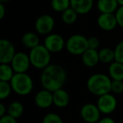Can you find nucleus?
Returning <instances> with one entry per match:
<instances>
[{"instance_id":"obj_29","label":"nucleus","mask_w":123,"mask_h":123,"mask_svg":"<svg viewBox=\"0 0 123 123\" xmlns=\"http://www.w3.org/2000/svg\"><path fill=\"white\" fill-rule=\"evenodd\" d=\"M88 44H89V48L97 50L99 47L100 42H99V40L97 37L92 36V37H89L88 39Z\"/></svg>"},{"instance_id":"obj_25","label":"nucleus","mask_w":123,"mask_h":123,"mask_svg":"<svg viewBox=\"0 0 123 123\" xmlns=\"http://www.w3.org/2000/svg\"><path fill=\"white\" fill-rule=\"evenodd\" d=\"M13 89L10 83L0 81V99L4 100V99H7L10 95Z\"/></svg>"},{"instance_id":"obj_20","label":"nucleus","mask_w":123,"mask_h":123,"mask_svg":"<svg viewBox=\"0 0 123 123\" xmlns=\"http://www.w3.org/2000/svg\"><path fill=\"white\" fill-rule=\"evenodd\" d=\"M99 62L105 64H111L115 61V51L110 47H103L99 51Z\"/></svg>"},{"instance_id":"obj_16","label":"nucleus","mask_w":123,"mask_h":123,"mask_svg":"<svg viewBox=\"0 0 123 123\" xmlns=\"http://www.w3.org/2000/svg\"><path fill=\"white\" fill-rule=\"evenodd\" d=\"M96 6L100 14H115L119 8L116 0H98Z\"/></svg>"},{"instance_id":"obj_13","label":"nucleus","mask_w":123,"mask_h":123,"mask_svg":"<svg viewBox=\"0 0 123 123\" xmlns=\"http://www.w3.org/2000/svg\"><path fill=\"white\" fill-rule=\"evenodd\" d=\"M97 25L105 31H111L118 25L115 14H100L97 19Z\"/></svg>"},{"instance_id":"obj_4","label":"nucleus","mask_w":123,"mask_h":123,"mask_svg":"<svg viewBox=\"0 0 123 123\" xmlns=\"http://www.w3.org/2000/svg\"><path fill=\"white\" fill-rule=\"evenodd\" d=\"M9 83L11 84L13 91L21 96L30 94L34 88V82L32 78L26 73L15 74Z\"/></svg>"},{"instance_id":"obj_12","label":"nucleus","mask_w":123,"mask_h":123,"mask_svg":"<svg viewBox=\"0 0 123 123\" xmlns=\"http://www.w3.org/2000/svg\"><path fill=\"white\" fill-rule=\"evenodd\" d=\"M35 103L41 109H47L53 105V92L47 89H41L35 95Z\"/></svg>"},{"instance_id":"obj_22","label":"nucleus","mask_w":123,"mask_h":123,"mask_svg":"<svg viewBox=\"0 0 123 123\" xmlns=\"http://www.w3.org/2000/svg\"><path fill=\"white\" fill-rule=\"evenodd\" d=\"M23 112H24V105L19 101H14L8 106L7 114L15 119L20 117L23 115Z\"/></svg>"},{"instance_id":"obj_3","label":"nucleus","mask_w":123,"mask_h":123,"mask_svg":"<svg viewBox=\"0 0 123 123\" xmlns=\"http://www.w3.org/2000/svg\"><path fill=\"white\" fill-rule=\"evenodd\" d=\"M31 66L36 69L43 70L51 64V52L44 45H41L31 49L29 53Z\"/></svg>"},{"instance_id":"obj_21","label":"nucleus","mask_w":123,"mask_h":123,"mask_svg":"<svg viewBox=\"0 0 123 123\" xmlns=\"http://www.w3.org/2000/svg\"><path fill=\"white\" fill-rule=\"evenodd\" d=\"M15 74L10 64L0 63V81L10 82Z\"/></svg>"},{"instance_id":"obj_31","label":"nucleus","mask_w":123,"mask_h":123,"mask_svg":"<svg viewBox=\"0 0 123 123\" xmlns=\"http://www.w3.org/2000/svg\"><path fill=\"white\" fill-rule=\"evenodd\" d=\"M0 123H17V119L7 114L0 117Z\"/></svg>"},{"instance_id":"obj_14","label":"nucleus","mask_w":123,"mask_h":123,"mask_svg":"<svg viewBox=\"0 0 123 123\" xmlns=\"http://www.w3.org/2000/svg\"><path fill=\"white\" fill-rule=\"evenodd\" d=\"M71 8L79 14H86L92 9L94 0H70Z\"/></svg>"},{"instance_id":"obj_33","label":"nucleus","mask_w":123,"mask_h":123,"mask_svg":"<svg viewBox=\"0 0 123 123\" xmlns=\"http://www.w3.org/2000/svg\"><path fill=\"white\" fill-rule=\"evenodd\" d=\"M7 111H8V108H6L4 104L1 103V104H0V117H2V116L7 115L6 114Z\"/></svg>"},{"instance_id":"obj_34","label":"nucleus","mask_w":123,"mask_h":123,"mask_svg":"<svg viewBox=\"0 0 123 123\" xmlns=\"http://www.w3.org/2000/svg\"><path fill=\"white\" fill-rule=\"evenodd\" d=\"M6 9L4 4H0V19H3L5 15Z\"/></svg>"},{"instance_id":"obj_9","label":"nucleus","mask_w":123,"mask_h":123,"mask_svg":"<svg viewBox=\"0 0 123 123\" xmlns=\"http://www.w3.org/2000/svg\"><path fill=\"white\" fill-rule=\"evenodd\" d=\"M101 112L98 108L97 105L92 103H87L81 107V118L86 123H97L100 118Z\"/></svg>"},{"instance_id":"obj_1","label":"nucleus","mask_w":123,"mask_h":123,"mask_svg":"<svg viewBox=\"0 0 123 123\" xmlns=\"http://www.w3.org/2000/svg\"><path fill=\"white\" fill-rule=\"evenodd\" d=\"M67 80L65 69L58 64H50L44 68L41 74V84L43 89L51 92L62 89Z\"/></svg>"},{"instance_id":"obj_32","label":"nucleus","mask_w":123,"mask_h":123,"mask_svg":"<svg viewBox=\"0 0 123 123\" xmlns=\"http://www.w3.org/2000/svg\"><path fill=\"white\" fill-rule=\"evenodd\" d=\"M97 123H116V121H115V120L112 119L111 117L105 116V117L101 118Z\"/></svg>"},{"instance_id":"obj_5","label":"nucleus","mask_w":123,"mask_h":123,"mask_svg":"<svg viewBox=\"0 0 123 123\" xmlns=\"http://www.w3.org/2000/svg\"><path fill=\"white\" fill-rule=\"evenodd\" d=\"M66 50L68 52L74 56L82 55L89 48L88 38L80 34H75L71 36L66 41Z\"/></svg>"},{"instance_id":"obj_37","label":"nucleus","mask_w":123,"mask_h":123,"mask_svg":"<svg viewBox=\"0 0 123 123\" xmlns=\"http://www.w3.org/2000/svg\"><path fill=\"white\" fill-rule=\"evenodd\" d=\"M47 1H51V0H47Z\"/></svg>"},{"instance_id":"obj_11","label":"nucleus","mask_w":123,"mask_h":123,"mask_svg":"<svg viewBox=\"0 0 123 123\" xmlns=\"http://www.w3.org/2000/svg\"><path fill=\"white\" fill-rule=\"evenodd\" d=\"M16 54L14 46L7 39L0 40V63L10 64Z\"/></svg>"},{"instance_id":"obj_15","label":"nucleus","mask_w":123,"mask_h":123,"mask_svg":"<svg viewBox=\"0 0 123 123\" xmlns=\"http://www.w3.org/2000/svg\"><path fill=\"white\" fill-rule=\"evenodd\" d=\"M82 62L88 68H94L98 64L99 62V51L94 49L88 48L82 55Z\"/></svg>"},{"instance_id":"obj_10","label":"nucleus","mask_w":123,"mask_h":123,"mask_svg":"<svg viewBox=\"0 0 123 123\" xmlns=\"http://www.w3.org/2000/svg\"><path fill=\"white\" fill-rule=\"evenodd\" d=\"M55 26V19L51 15L42 14L36 19L35 22V29L39 35H49Z\"/></svg>"},{"instance_id":"obj_17","label":"nucleus","mask_w":123,"mask_h":123,"mask_svg":"<svg viewBox=\"0 0 123 123\" xmlns=\"http://www.w3.org/2000/svg\"><path fill=\"white\" fill-rule=\"evenodd\" d=\"M70 101L69 94L63 89H60L53 92V105L58 108L68 106Z\"/></svg>"},{"instance_id":"obj_36","label":"nucleus","mask_w":123,"mask_h":123,"mask_svg":"<svg viewBox=\"0 0 123 123\" xmlns=\"http://www.w3.org/2000/svg\"><path fill=\"white\" fill-rule=\"evenodd\" d=\"M10 0H0V4H6V3H9Z\"/></svg>"},{"instance_id":"obj_28","label":"nucleus","mask_w":123,"mask_h":123,"mask_svg":"<svg viewBox=\"0 0 123 123\" xmlns=\"http://www.w3.org/2000/svg\"><path fill=\"white\" fill-rule=\"evenodd\" d=\"M111 92L116 94L123 93V81L122 80H112L111 83Z\"/></svg>"},{"instance_id":"obj_18","label":"nucleus","mask_w":123,"mask_h":123,"mask_svg":"<svg viewBox=\"0 0 123 123\" xmlns=\"http://www.w3.org/2000/svg\"><path fill=\"white\" fill-rule=\"evenodd\" d=\"M109 76L112 80L123 81V64L114 61L109 65L108 68Z\"/></svg>"},{"instance_id":"obj_2","label":"nucleus","mask_w":123,"mask_h":123,"mask_svg":"<svg viewBox=\"0 0 123 123\" xmlns=\"http://www.w3.org/2000/svg\"><path fill=\"white\" fill-rule=\"evenodd\" d=\"M112 79L105 74H94L88 79L87 89L92 94L101 96L111 92Z\"/></svg>"},{"instance_id":"obj_7","label":"nucleus","mask_w":123,"mask_h":123,"mask_svg":"<svg viewBox=\"0 0 123 123\" xmlns=\"http://www.w3.org/2000/svg\"><path fill=\"white\" fill-rule=\"evenodd\" d=\"M10 65L12 66L15 74L27 73L30 68V66L31 65L29 54H26L25 52H23V51L16 52L13 60L11 61Z\"/></svg>"},{"instance_id":"obj_19","label":"nucleus","mask_w":123,"mask_h":123,"mask_svg":"<svg viewBox=\"0 0 123 123\" xmlns=\"http://www.w3.org/2000/svg\"><path fill=\"white\" fill-rule=\"evenodd\" d=\"M21 42L26 48L32 49L40 45V38L36 33L34 32H26L23 35L21 38Z\"/></svg>"},{"instance_id":"obj_30","label":"nucleus","mask_w":123,"mask_h":123,"mask_svg":"<svg viewBox=\"0 0 123 123\" xmlns=\"http://www.w3.org/2000/svg\"><path fill=\"white\" fill-rule=\"evenodd\" d=\"M115 15H116L118 25L123 28V6H120L118 8L117 10L115 13Z\"/></svg>"},{"instance_id":"obj_27","label":"nucleus","mask_w":123,"mask_h":123,"mask_svg":"<svg viewBox=\"0 0 123 123\" xmlns=\"http://www.w3.org/2000/svg\"><path fill=\"white\" fill-rule=\"evenodd\" d=\"M115 61L123 64V41L119 42L114 49Z\"/></svg>"},{"instance_id":"obj_23","label":"nucleus","mask_w":123,"mask_h":123,"mask_svg":"<svg viewBox=\"0 0 123 123\" xmlns=\"http://www.w3.org/2000/svg\"><path fill=\"white\" fill-rule=\"evenodd\" d=\"M62 20L63 21L64 24L66 25H73L77 21L79 14L72 8L66 9L64 12L62 13Z\"/></svg>"},{"instance_id":"obj_35","label":"nucleus","mask_w":123,"mask_h":123,"mask_svg":"<svg viewBox=\"0 0 123 123\" xmlns=\"http://www.w3.org/2000/svg\"><path fill=\"white\" fill-rule=\"evenodd\" d=\"M119 4V6H123V0H116Z\"/></svg>"},{"instance_id":"obj_24","label":"nucleus","mask_w":123,"mask_h":123,"mask_svg":"<svg viewBox=\"0 0 123 123\" xmlns=\"http://www.w3.org/2000/svg\"><path fill=\"white\" fill-rule=\"evenodd\" d=\"M51 7L57 13H62L71 7L70 0H51Z\"/></svg>"},{"instance_id":"obj_26","label":"nucleus","mask_w":123,"mask_h":123,"mask_svg":"<svg viewBox=\"0 0 123 123\" xmlns=\"http://www.w3.org/2000/svg\"><path fill=\"white\" fill-rule=\"evenodd\" d=\"M42 123H63V121L59 115L54 112H50L45 115L43 117Z\"/></svg>"},{"instance_id":"obj_6","label":"nucleus","mask_w":123,"mask_h":123,"mask_svg":"<svg viewBox=\"0 0 123 123\" xmlns=\"http://www.w3.org/2000/svg\"><path fill=\"white\" fill-rule=\"evenodd\" d=\"M97 106L101 114L110 115L116 111L117 107V99L114 94L108 93L99 96L97 100Z\"/></svg>"},{"instance_id":"obj_8","label":"nucleus","mask_w":123,"mask_h":123,"mask_svg":"<svg viewBox=\"0 0 123 123\" xmlns=\"http://www.w3.org/2000/svg\"><path fill=\"white\" fill-rule=\"evenodd\" d=\"M43 45L51 53H57L65 48L66 41L61 35L51 33L46 36Z\"/></svg>"}]
</instances>
